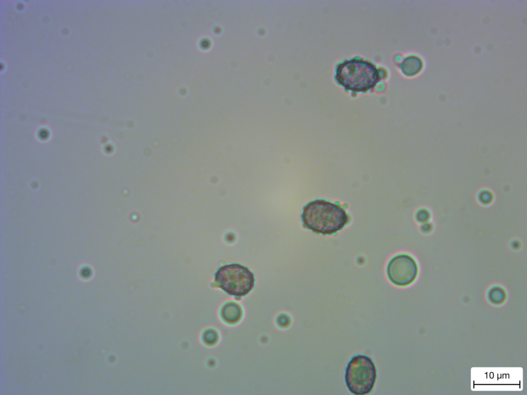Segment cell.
<instances>
[{
    "instance_id": "cell-8",
    "label": "cell",
    "mask_w": 527,
    "mask_h": 395,
    "mask_svg": "<svg viewBox=\"0 0 527 395\" xmlns=\"http://www.w3.org/2000/svg\"><path fill=\"white\" fill-rule=\"evenodd\" d=\"M508 295L506 290L503 287L495 285L487 290L486 299L492 304L499 305L506 301Z\"/></svg>"
},
{
    "instance_id": "cell-3",
    "label": "cell",
    "mask_w": 527,
    "mask_h": 395,
    "mask_svg": "<svg viewBox=\"0 0 527 395\" xmlns=\"http://www.w3.org/2000/svg\"><path fill=\"white\" fill-rule=\"evenodd\" d=\"M344 378L346 387L352 394H370L377 379V369L373 360L364 354L353 355L346 365Z\"/></svg>"
},
{
    "instance_id": "cell-7",
    "label": "cell",
    "mask_w": 527,
    "mask_h": 395,
    "mask_svg": "<svg viewBox=\"0 0 527 395\" xmlns=\"http://www.w3.org/2000/svg\"><path fill=\"white\" fill-rule=\"evenodd\" d=\"M422 66V62L419 58L410 56L404 59L400 65V68L405 75L412 76L420 70Z\"/></svg>"
},
{
    "instance_id": "cell-6",
    "label": "cell",
    "mask_w": 527,
    "mask_h": 395,
    "mask_svg": "<svg viewBox=\"0 0 527 395\" xmlns=\"http://www.w3.org/2000/svg\"><path fill=\"white\" fill-rule=\"evenodd\" d=\"M221 313L222 318L225 321L233 324L237 322L240 319L242 311L238 304L234 302H229L224 305Z\"/></svg>"
},
{
    "instance_id": "cell-2",
    "label": "cell",
    "mask_w": 527,
    "mask_h": 395,
    "mask_svg": "<svg viewBox=\"0 0 527 395\" xmlns=\"http://www.w3.org/2000/svg\"><path fill=\"white\" fill-rule=\"evenodd\" d=\"M380 79L379 71L372 62L355 58L339 63L335 79L346 90L366 92L373 88Z\"/></svg>"
},
{
    "instance_id": "cell-1",
    "label": "cell",
    "mask_w": 527,
    "mask_h": 395,
    "mask_svg": "<svg viewBox=\"0 0 527 395\" xmlns=\"http://www.w3.org/2000/svg\"><path fill=\"white\" fill-rule=\"evenodd\" d=\"M301 218L304 226L312 231L330 235L341 230L348 223V216L339 205L323 199L307 204Z\"/></svg>"
},
{
    "instance_id": "cell-5",
    "label": "cell",
    "mask_w": 527,
    "mask_h": 395,
    "mask_svg": "<svg viewBox=\"0 0 527 395\" xmlns=\"http://www.w3.org/2000/svg\"><path fill=\"white\" fill-rule=\"evenodd\" d=\"M387 277L394 285L406 286L412 284L417 278L419 266L412 256L400 254L392 258L386 268Z\"/></svg>"
},
{
    "instance_id": "cell-4",
    "label": "cell",
    "mask_w": 527,
    "mask_h": 395,
    "mask_svg": "<svg viewBox=\"0 0 527 395\" xmlns=\"http://www.w3.org/2000/svg\"><path fill=\"white\" fill-rule=\"evenodd\" d=\"M216 284L230 295L245 296L253 289L255 277L246 266L238 263L220 267L215 274Z\"/></svg>"
}]
</instances>
